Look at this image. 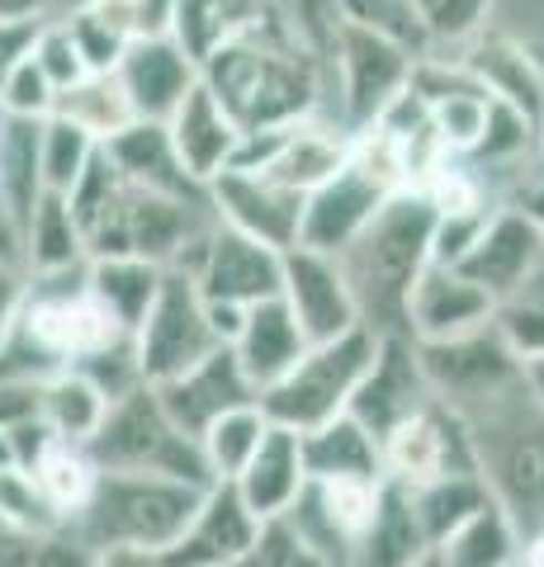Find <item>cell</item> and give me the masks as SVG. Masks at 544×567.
<instances>
[{
	"instance_id": "obj_1",
	"label": "cell",
	"mask_w": 544,
	"mask_h": 567,
	"mask_svg": "<svg viewBox=\"0 0 544 567\" xmlns=\"http://www.w3.org/2000/svg\"><path fill=\"white\" fill-rule=\"evenodd\" d=\"M199 81L237 118L242 133L322 114L327 100V62L279 20L275 6L208 52Z\"/></svg>"
},
{
	"instance_id": "obj_2",
	"label": "cell",
	"mask_w": 544,
	"mask_h": 567,
	"mask_svg": "<svg viewBox=\"0 0 544 567\" xmlns=\"http://www.w3.org/2000/svg\"><path fill=\"white\" fill-rule=\"evenodd\" d=\"M431 237L435 204L421 189H398L383 199L374 223L341 251V270L365 327L408 331V293L431 265Z\"/></svg>"
},
{
	"instance_id": "obj_3",
	"label": "cell",
	"mask_w": 544,
	"mask_h": 567,
	"mask_svg": "<svg viewBox=\"0 0 544 567\" xmlns=\"http://www.w3.org/2000/svg\"><path fill=\"white\" fill-rule=\"evenodd\" d=\"M204 492L208 487L199 483L162 473H100L91 502L72 516V535L91 554H104V548H156L162 554L195 520Z\"/></svg>"
},
{
	"instance_id": "obj_4",
	"label": "cell",
	"mask_w": 544,
	"mask_h": 567,
	"mask_svg": "<svg viewBox=\"0 0 544 567\" xmlns=\"http://www.w3.org/2000/svg\"><path fill=\"white\" fill-rule=\"evenodd\" d=\"M85 454L100 464V473H162V477H185V483L214 487V473L204 464L199 440L185 435L171 421L152 383L110 402L100 431L85 440Z\"/></svg>"
},
{
	"instance_id": "obj_5",
	"label": "cell",
	"mask_w": 544,
	"mask_h": 567,
	"mask_svg": "<svg viewBox=\"0 0 544 567\" xmlns=\"http://www.w3.org/2000/svg\"><path fill=\"white\" fill-rule=\"evenodd\" d=\"M379 350V331L374 327H350L331 341H312L304 354L294 360L289 374H279L266 393H260V412L275 425H289V431H312L331 416H341L356 388L365 379Z\"/></svg>"
},
{
	"instance_id": "obj_6",
	"label": "cell",
	"mask_w": 544,
	"mask_h": 567,
	"mask_svg": "<svg viewBox=\"0 0 544 567\" xmlns=\"http://www.w3.org/2000/svg\"><path fill=\"white\" fill-rule=\"evenodd\" d=\"M412 66H417L412 48H402L370 29L341 24L337 43H331V58H327V95L337 100L331 123H341L346 133L370 128V123L408 91Z\"/></svg>"
},
{
	"instance_id": "obj_7",
	"label": "cell",
	"mask_w": 544,
	"mask_h": 567,
	"mask_svg": "<svg viewBox=\"0 0 544 567\" xmlns=\"http://www.w3.org/2000/svg\"><path fill=\"white\" fill-rule=\"evenodd\" d=\"M421 369L431 393L469 416V406H493L502 398L525 393L521 388V354L502 341L493 322L445 336V341H417Z\"/></svg>"
},
{
	"instance_id": "obj_8",
	"label": "cell",
	"mask_w": 544,
	"mask_h": 567,
	"mask_svg": "<svg viewBox=\"0 0 544 567\" xmlns=\"http://www.w3.org/2000/svg\"><path fill=\"white\" fill-rule=\"evenodd\" d=\"M227 346L214 317H208V303L199 298L195 279L185 270H166L162 289H156L147 317L133 331V350H137V369H143V383H166L175 374H185L189 364H199L208 350Z\"/></svg>"
},
{
	"instance_id": "obj_9",
	"label": "cell",
	"mask_w": 544,
	"mask_h": 567,
	"mask_svg": "<svg viewBox=\"0 0 544 567\" xmlns=\"http://www.w3.org/2000/svg\"><path fill=\"white\" fill-rule=\"evenodd\" d=\"M445 473H483L479 440H473V421L464 412L431 398L417 416H408L383 435V477L402 487H417Z\"/></svg>"
},
{
	"instance_id": "obj_10",
	"label": "cell",
	"mask_w": 544,
	"mask_h": 567,
	"mask_svg": "<svg viewBox=\"0 0 544 567\" xmlns=\"http://www.w3.org/2000/svg\"><path fill=\"white\" fill-rule=\"evenodd\" d=\"M473 440H479V468L487 477V492L525 539L531 529L544 525V421H473Z\"/></svg>"
},
{
	"instance_id": "obj_11",
	"label": "cell",
	"mask_w": 544,
	"mask_h": 567,
	"mask_svg": "<svg viewBox=\"0 0 544 567\" xmlns=\"http://www.w3.org/2000/svg\"><path fill=\"white\" fill-rule=\"evenodd\" d=\"M185 275L195 279L204 303L247 312L252 303L279 298V284H285V251H275V246L237 233V227H227V223H214V233L204 237L199 256Z\"/></svg>"
},
{
	"instance_id": "obj_12",
	"label": "cell",
	"mask_w": 544,
	"mask_h": 567,
	"mask_svg": "<svg viewBox=\"0 0 544 567\" xmlns=\"http://www.w3.org/2000/svg\"><path fill=\"white\" fill-rule=\"evenodd\" d=\"M431 398L435 393L427 383V369H421L417 341L408 331H379V350H374V360L365 369V379H360L346 412L356 416L365 431H374L379 445H383V435L408 416H417Z\"/></svg>"
},
{
	"instance_id": "obj_13",
	"label": "cell",
	"mask_w": 544,
	"mask_h": 567,
	"mask_svg": "<svg viewBox=\"0 0 544 567\" xmlns=\"http://www.w3.org/2000/svg\"><path fill=\"white\" fill-rule=\"evenodd\" d=\"M304 199L289 185L270 181L266 171H218L208 181V204H214V218L237 227L256 241L275 246V251H289L298 246V227H304Z\"/></svg>"
},
{
	"instance_id": "obj_14",
	"label": "cell",
	"mask_w": 544,
	"mask_h": 567,
	"mask_svg": "<svg viewBox=\"0 0 544 567\" xmlns=\"http://www.w3.org/2000/svg\"><path fill=\"white\" fill-rule=\"evenodd\" d=\"M279 298H285V308L294 312L298 331L308 336V346L360 327V308H356V293H350V279L341 270V256L312 251V246H289Z\"/></svg>"
},
{
	"instance_id": "obj_15",
	"label": "cell",
	"mask_w": 544,
	"mask_h": 567,
	"mask_svg": "<svg viewBox=\"0 0 544 567\" xmlns=\"http://www.w3.org/2000/svg\"><path fill=\"white\" fill-rule=\"evenodd\" d=\"M383 199H389V189H383L374 175H365L346 156V166L304 199V227H298V246H312V251L341 256L346 246L374 223V213L383 208Z\"/></svg>"
},
{
	"instance_id": "obj_16",
	"label": "cell",
	"mask_w": 544,
	"mask_h": 567,
	"mask_svg": "<svg viewBox=\"0 0 544 567\" xmlns=\"http://www.w3.org/2000/svg\"><path fill=\"white\" fill-rule=\"evenodd\" d=\"M156 398H162L171 421L181 425L185 435H195V440L204 435V425L218 421L223 412H233V406H247V402H260L256 383L242 374L233 346L208 350L199 364L185 369V374L156 383Z\"/></svg>"
},
{
	"instance_id": "obj_17",
	"label": "cell",
	"mask_w": 544,
	"mask_h": 567,
	"mask_svg": "<svg viewBox=\"0 0 544 567\" xmlns=\"http://www.w3.org/2000/svg\"><path fill=\"white\" fill-rule=\"evenodd\" d=\"M119 85L133 104L137 118L166 123L189 91L199 85V62L171 39V33H152V39H133L124 58L114 66Z\"/></svg>"
},
{
	"instance_id": "obj_18",
	"label": "cell",
	"mask_w": 544,
	"mask_h": 567,
	"mask_svg": "<svg viewBox=\"0 0 544 567\" xmlns=\"http://www.w3.org/2000/svg\"><path fill=\"white\" fill-rule=\"evenodd\" d=\"M544 256V233L525 218L521 208L512 204H497L493 213H487L483 233L473 237V246L460 256V265L454 270H464L479 289L493 293V303L502 293H512L516 284L535 270V260Z\"/></svg>"
},
{
	"instance_id": "obj_19",
	"label": "cell",
	"mask_w": 544,
	"mask_h": 567,
	"mask_svg": "<svg viewBox=\"0 0 544 567\" xmlns=\"http://www.w3.org/2000/svg\"><path fill=\"white\" fill-rule=\"evenodd\" d=\"M493 322V293L479 289L454 265H427L408 293V336L412 341H445Z\"/></svg>"
},
{
	"instance_id": "obj_20",
	"label": "cell",
	"mask_w": 544,
	"mask_h": 567,
	"mask_svg": "<svg viewBox=\"0 0 544 567\" xmlns=\"http://www.w3.org/2000/svg\"><path fill=\"white\" fill-rule=\"evenodd\" d=\"M260 520L242 506L233 483H214L204 492L195 520L185 525V535L175 539L166 554V567H233L252 548Z\"/></svg>"
},
{
	"instance_id": "obj_21",
	"label": "cell",
	"mask_w": 544,
	"mask_h": 567,
	"mask_svg": "<svg viewBox=\"0 0 544 567\" xmlns=\"http://www.w3.org/2000/svg\"><path fill=\"white\" fill-rule=\"evenodd\" d=\"M110 152V162L119 166L129 185L137 189H156V194H175V199H199L208 204V185L199 175H189L171 142V128L156 118H133L124 133H114L110 142H100Z\"/></svg>"
},
{
	"instance_id": "obj_22",
	"label": "cell",
	"mask_w": 544,
	"mask_h": 567,
	"mask_svg": "<svg viewBox=\"0 0 544 567\" xmlns=\"http://www.w3.org/2000/svg\"><path fill=\"white\" fill-rule=\"evenodd\" d=\"M308 468H304V440L289 425H266L256 454L247 458V468L233 477V487L242 496V506L252 511L256 520H275L294 506V496L304 492Z\"/></svg>"
},
{
	"instance_id": "obj_23",
	"label": "cell",
	"mask_w": 544,
	"mask_h": 567,
	"mask_svg": "<svg viewBox=\"0 0 544 567\" xmlns=\"http://www.w3.org/2000/svg\"><path fill=\"white\" fill-rule=\"evenodd\" d=\"M227 346H233L242 374L256 383V393H266L279 374H289L298 354L308 350V336L298 331L285 298H266V303H252L242 312V327Z\"/></svg>"
},
{
	"instance_id": "obj_24",
	"label": "cell",
	"mask_w": 544,
	"mask_h": 567,
	"mask_svg": "<svg viewBox=\"0 0 544 567\" xmlns=\"http://www.w3.org/2000/svg\"><path fill=\"white\" fill-rule=\"evenodd\" d=\"M166 128H171V142H175V152H181V162L189 166V175H199L204 185L214 181L218 171H227V162H233V152H237V137H242L237 118L223 110L218 95L208 91L204 81L175 104Z\"/></svg>"
},
{
	"instance_id": "obj_25",
	"label": "cell",
	"mask_w": 544,
	"mask_h": 567,
	"mask_svg": "<svg viewBox=\"0 0 544 567\" xmlns=\"http://www.w3.org/2000/svg\"><path fill=\"white\" fill-rule=\"evenodd\" d=\"M346 152H350V133L341 123H331L327 114H308V118L289 123L275 156L260 171H266L270 181L298 189V194H312L322 181H331V175L346 166Z\"/></svg>"
},
{
	"instance_id": "obj_26",
	"label": "cell",
	"mask_w": 544,
	"mask_h": 567,
	"mask_svg": "<svg viewBox=\"0 0 544 567\" xmlns=\"http://www.w3.org/2000/svg\"><path fill=\"white\" fill-rule=\"evenodd\" d=\"M460 62L487 85V95L516 104V110H525L544 128V71L516 39L483 29L479 39H469L460 48Z\"/></svg>"
},
{
	"instance_id": "obj_27",
	"label": "cell",
	"mask_w": 544,
	"mask_h": 567,
	"mask_svg": "<svg viewBox=\"0 0 544 567\" xmlns=\"http://www.w3.org/2000/svg\"><path fill=\"white\" fill-rule=\"evenodd\" d=\"M304 440V468L312 483H337V477H383V445L374 431L341 412L312 431L298 435Z\"/></svg>"
},
{
	"instance_id": "obj_28",
	"label": "cell",
	"mask_w": 544,
	"mask_h": 567,
	"mask_svg": "<svg viewBox=\"0 0 544 567\" xmlns=\"http://www.w3.org/2000/svg\"><path fill=\"white\" fill-rule=\"evenodd\" d=\"M85 260H91V251H85V233H81L72 204H66V194L43 189L39 204H33L24 218V270L29 275H62Z\"/></svg>"
},
{
	"instance_id": "obj_29",
	"label": "cell",
	"mask_w": 544,
	"mask_h": 567,
	"mask_svg": "<svg viewBox=\"0 0 544 567\" xmlns=\"http://www.w3.org/2000/svg\"><path fill=\"white\" fill-rule=\"evenodd\" d=\"M162 275H166L162 265H152L143 256H91V265H85V289L133 336L137 322L147 317L156 289H162Z\"/></svg>"
},
{
	"instance_id": "obj_30",
	"label": "cell",
	"mask_w": 544,
	"mask_h": 567,
	"mask_svg": "<svg viewBox=\"0 0 544 567\" xmlns=\"http://www.w3.org/2000/svg\"><path fill=\"white\" fill-rule=\"evenodd\" d=\"M427 535L417 525V511H412V496L402 483H383L379 492V506H374V520L370 529L360 535L356 544V567H412L421 554H427Z\"/></svg>"
},
{
	"instance_id": "obj_31",
	"label": "cell",
	"mask_w": 544,
	"mask_h": 567,
	"mask_svg": "<svg viewBox=\"0 0 544 567\" xmlns=\"http://www.w3.org/2000/svg\"><path fill=\"white\" fill-rule=\"evenodd\" d=\"M412 496V511H417V525L427 544L435 548L441 539H450L460 525H469L483 506H493V492H487V477L483 473H445V477H431V483H417L408 487Z\"/></svg>"
},
{
	"instance_id": "obj_32",
	"label": "cell",
	"mask_w": 544,
	"mask_h": 567,
	"mask_svg": "<svg viewBox=\"0 0 544 567\" xmlns=\"http://www.w3.org/2000/svg\"><path fill=\"white\" fill-rule=\"evenodd\" d=\"M104 412H110V398L85 374H76V369H58V374H48L39 383V416L66 445H85L100 431Z\"/></svg>"
},
{
	"instance_id": "obj_33",
	"label": "cell",
	"mask_w": 544,
	"mask_h": 567,
	"mask_svg": "<svg viewBox=\"0 0 544 567\" xmlns=\"http://www.w3.org/2000/svg\"><path fill=\"white\" fill-rule=\"evenodd\" d=\"M39 133H43V118H24V114L0 110V199L10 204L20 227H24L29 208L39 204V194H43Z\"/></svg>"
},
{
	"instance_id": "obj_34",
	"label": "cell",
	"mask_w": 544,
	"mask_h": 567,
	"mask_svg": "<svg viewBox=\"0 0 544 567\" xmlns=\"http://www.w3.org/2000/svg\"><path fill=\"white\" fill-rule=\"evenodd\" d=\"M29 477L39 483V492L52 502V511L66 520V529H72V516L85 502H91V492L100 483V464L85 454V445H66V440L52 435L48 445L33 454Z\"/></svg>"
},
{
	"instance_id": "obj_35",
	"label": "cell",
	"mask_w": 544,
	"mask_h": 567,
	"mask_svg": "<svg viewBox=\"0 0 544 567\" xmlns=\"http://www.w3.org/2000/svg\"><path fill=\"white\" fill-rule=\"evenodd\" d=\"M266 10H270V0H175L171 39L181 43L195 62H204L223 39L242 33Z\"/></svg>"
},
{
	"instance_id": "obj_36",
	"label": "cell",
	"mask_w": 544,
	"mask_h": 567,
	"mask_svg": "<svg viewBox=\"0 0 544 567\" xmlns=\"http://www.w3.org/2000/svg\"><path fill=\"white\" fill-rule=\"evenodd\" d=\"M52 114L72 118L76 128H85L95 142H110L114 133H124L137 118L114 71H91V76H81L76 85H66L58 104H52Z\"/></svg>"
},
{
	"instance_id": "obj_37",
	"label": "cell",
	"mask_w": 544,
	"mask_h": 567,
	"mask_svg": "<svg viewBox=\"0 0 544 567\" xmlns=\"http://www.w3.org/2000/svg\"><path fill=\"white\" fill-rule=\"evenodd\" d=\"M445 567H512L521 558V529L512 525V516L493 502L483 506L469 525H460L450 539L435 544Z\"/></svg>"
},
{
	"instance_id": "obj_38",
	"label": "cell",
	"mask_w": 544,
	"mask_h": 567,
	"mask_svg": "<svg viewBox=\"0 0 544 567\" xmlns=\"http://www.w3.org/2000/svg\"><path fill=\"white\" fill-rule=\"evenodd\" d=\"M266 425H270V416L260 412V402L233 406V412H223L218 421L204 425L199 450H204V464H208V473H214V483H233V477L247 468V458L256 454Z\"/></svg>"
},
{
	"instance_id": "obj_39",
	"label": "cell",
	"mask_w": 544,
	"mask_h": 567,
	"mask_svg": "<svg viewBox=\"0 0 544 567\" xmlns=\"http://www.w3.org/2000/svg\"><path fill=\"white\" fill-rule=\"evenodd\" d=\"M95 554L72 529H29L0 520V567H91Z\"/></svg>"
},
{
	"instance_id": "obj_40",
	"label": "cell",
	"mask_w": 544,
	"mask_h": 567,
	"mask_svg": "<svg viewBox=\"0 0 544 567\" xmlns=\"http://www.w3.org/2000/svg\"><path fill=\"white\" fill-rule=\"evenodd\" d=\"M493 327L502 331V341L512 346L521 360L544 354V256L512 293H502L493 303Z\"/></svg>"
},
{
	"instance_id": "obj_41",
	"label": "cell",
	"mask_w": 544,
	"mask_h": 567,
	"mask_svg": "<svg viewBox=\"0 0 544 567\" xmlns=\"http://www.w3.org/2000/svg\"><path fill=\"white\" fill-rule=\"evenodd\" d=\"M100 152V142L76 128L72 118L62 114H48L43 118V133H39V171H43V189H58L66 194L76 185V175L91 166V156Z\"/></svg>"
},
{
	"instance_id": "obj_42",
	"label": "cell",
	"mask_w": 544,
	"mask_h": 567,
	"mask_svg": "<svg viewBox=\"0 0 544 567\" xmlns=\"http://www.w3.org/2000/svg\"><path fill=\"white\" fill-rule=\"evenodd\" d=\"M497 0H417V20H421V39L427 52H445V48H464L469 39H479L487 29Z\"/></svg>"
},
{
	"instance_id": "obj_43",
	"label": "cell",
	"mask_w": 544,
	"mask_h": 567,
	"mask_svg": "<svg viewBox=\"0 0 544 567\" xmlns=\"http://www.w3.org/2000/svg\"><path fill=\"white\" fill-rule=\"evenodd\" d=\"M341 24L383 33L402 48H412L417 58L427 52V39H421V20H417V0H337Z\"/></svg>"
},
{
	"instance_id": "obj_44",
	"label": "cell",
	"mask_w": 544,
	"mask_h": 567,
	"mask_svg": "<svg viewBox=\"0 0 544 567\" xmlns=\"http://www.w3.org/2000/svg\"><path fill=\"white\" fill-rule=\"evenodd\" d=\"M58 20L66 24V33H72V43H76V52L85 58V66H91V71H114L119 66L129 39L110 20H104V14H95L91 6H72V10H62Z\"/></svg>"
},
{
	"instance_id": "obj_45",
	"label": "cell",
	"mask_w": 544,
	"mask_h": 567,
	"mask_svg": "<svg viewBox=\"0 0 544 567\" xmlns=\"http://www.w3.org/2000/svg\"><path fill=\"white\" fill-rule=\"evenodd\" d=\"M233 567H331V563H322L312 554L285 516H275V520H260L252 548Z\"/></svg>"
},
{
	"instance_id": "obj_46",
	"label": "cell",
	"mask_w": 544,
	"mask_h": 567,
	"mask_svg": "<svg viewBox=\"0 0 544 567\" xmlns=\"http://www.w3.org/2000/svg\"><path fill=\"white\" fill-rule=\"evenodd\" d=\"M29 58L43 66V76L52 81V91H66V85H76L81 76H91V66H85V58L76 52L72 33H66V24L58 20V14H48V20L39 24V33H33V48Z\"/></svg>"
},
{
	"instance_id": "obj_47",
	"label": "cell",
	"mask_w": 544,
	"mask_h": 567,
	"mask_svg": "<svg viewBox=\"0 0 544 567\" xmlns=\"http://www.w3.org/2000/svg\"><path fill=\"white\" fill-rule=\"evenodd\" d=\"M270 6L279 10V20H285L298 39L318 52L322 62L331 58V43H337V33H341L337 0H270Z\"/></svg>"
},
{
	"instance_id": "obj_48",
	"label": "cell",
	"mask_w": 544,
	"mask_h": 567,
	"mask_svg": "<svg viewBox=\"0 0 544 567\" xmlns=\"http://www.w3.org/2000/svg\"><path fill=\"white\" fill-rule=\"evenodd\" d=\"M52 104H58V91H52V81L43 76V66L24 52V58L10 66V76L0 81V110L24 114V118H48Z\"/></svg>"
},
{
	"instance_id": "obj_49",
	"label": "cell",
	"mask_w": 544,
	"mask_h": 567,
	"mask_svg": "<svg viewBox=\"0 0 544 567\" xmlns=\"http://www.w3.org/2000/svg\"><path fill=\"white\" fill-rule=\"evenodd\" d=\"M43 20H0V81L10 76V66L33 48V33Z\"/></svg>"
},
{
	"instance_id": "obj_50",
	"label": "cell",
	"mask_w": 544,
	"mask_h": 567,
	"mask_svg": "<svg viewBox=\"0 0 544 567\" xmlns=\"http://www.w3.org/2000/svg\"><path fill=\"white\" fill-rule=\"evenodd\" d=\"M24 293H29V270L24 265L0 260V341H6V331H10L14 312H20V303H24Z\"/></svg>"
},
{
	"instance_id": "obj_51",
	"label": "cell",
	"mask_w": 544,
	"mask_h": 567,
	"mask_svg": "<svg viewBox=\"0 0 544 567\" xmlns=\"http://www.w3.org/2000/svg\"><path fill=\"white\" fill-rule=\"evenodd\" d=\"M0 260H6V265H24V227L10 213L6 199H0Z\"/></svg>"
},
{
	"instance_id": "obj_52",
	"label": "cell",
	"mask_w": 544,
	"mask_h": 567,
	"mask_svg": "<svg viewBox=\"0 0 544 567\" xmlns=\"http://www.w3.org/2000/svg\"><path fill=\"white\" fill-rule=\"evenodd\" d=\"M91 567H166V554H156V548H104Z\"/></svg>"
},
{
	"instance_id": "obj_53",
	"label": "cell",
	"mask_w": 544,
	"mask_h": 567,
	"mask_svg": "<svg viewBox=\"0 0 544 567\" xmlns=\"http://www.w3.org/2000/svg\"><path fill=\"white\" fill-rule=\"evenodd\" d=\"M521 388H525V398H531L540 412H544V354H531V360H521Z\"/></svg>"
},
{
	"instance_id": "obj_54",
	"label": "cell",
	"mask_w": 544,
	"mask_h": 567,
	"mask_svg": "<svg viewBox=\"0 0 544 567\" xmlns=\"http://www.w3.org/2000/svg\"><path fill=\"white\" fill-rule=\"evenodd\" d=\"M52 0H0V20H48Z\"/></svg>"
},
{
	"instance_id": "obj_55",
	"label": "cell",
	"mask_w": 544,
	"mask_h": 567,
	"mask_svg": "<svg viewBox=\"0 0 544 567\" xmlns=\"http://www.w3.org/2000/svg\"><path fill=\"white\" fill-rule=\"evenodd\" d=\"M512 208H521L525 218H531V223L540 227V233H544V181H540V185H525V189H516Z\"/></svg>"
},
{
	"instance_id": "obj_56",
	"label": "cell",
	"mask_w": 544,
	"mask_h": 567,
	"mask_svg": "<svg viewBox=\"0 0 544 567\" xmlns=\"http://www.w3.org/2000/svg\"><path fill=\"white\" fill-rule=\"evenodd\" d=\"M412 567H445V563H441V554H435V548H427V554H421Z\"/></svg>"
},
{
	"instance_id": "obj_57",
	"label": "cell",
	"mask_w": 544,
	"mask_h": 567,
	"mask_svg": "<svg viewBox=\"0 0 544 567\" xmlns=\"http://www.w3.org/2000/svg\"><path fill=\"white\" fill-rule=\"evenodd\" d=\"M512 567H521V558H516V563H512Z\"/></svg>"
}]
</instances>
